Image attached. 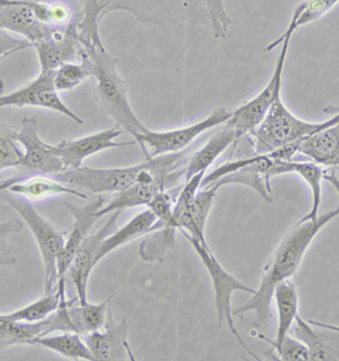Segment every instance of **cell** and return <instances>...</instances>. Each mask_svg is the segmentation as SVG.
I'll return each instance as SVG.
<instances>
[{
    "mask_svg": "<svg viewBox=\"0 0 339 361\" xmlns=\"http://www.w3.org/2000/svg\"><path fill=\"white\" fill-rule=\"evenodd\" d=\"M156 221H157V216L154 214L151 209H147L136 214L125 226L116 229L113 233L104 239L101 250H99V255H97V262L104 259L111 251L130 243L134 239L152 233Z\"/></svg>",
    "mask_w": 339,
    "mask_h": 361,
    "instance_id": "25",
    "label": "cell"
},
{
    "mask_svg": "<svg viewBox=\"0 0 339 361\" xmlns=\"http://www.w3.org/2000/svg\"><path fill=\"white\" fill-rule=\"evenodd\" d=\"M180 233L191 243L197 255L201 258L202 264L209 273L212 283V289L214 293V304H216V314H218V328L221 329L223 323L228 324L229 331L235 336L238 343L245 348L249 355L255 360H260V358L251 351L242 336L239 334L238 329L234 324L233 309L231 307V297L236 291L249 293L254 294L256 289L247 286L244 283L239 281L238 278L228 272L221 263L216 259V256L211 252L209 246L204 245L199 240L192 238L186 231L180 229Z\"/></svg>",
    "mask_w": 339,
    "mask_h": 361,
    "instance_id": "6",
    "label": "cell"
},
{
    "mask_svg": "<svg viewBox=\"0 0 339 361\" xmlns=\"http://www.w3.org/2000/svg\"><path fill=\"white\" fill-rule=\"evenodd\" d=\"M236 133L228 123H224L218 133L214 134L206 145L190 156L186 169H185V182L192 179L194 176L207 172L209 167L214 164L219 155L235 142Z\"/></svg>",
    "mask_w": 339,
    "mask_h": 361,
    "instance_id": "23",
    "label": "cell"
},
{
    "mask_svg": "<svg viewBox=\"0 0 339 361\" xmlns=\"http://www.w3.org/2000/svg\"><path fill=\"white\" fill-rule=\"evenodd\" d=\"M270 158L269 165L266 169V177L271 180V178L276 176L290 174V173H296L301 176L302 179L306 180L307 185L311 188L312 197H313V204H312L311 211L306 214L297 223H304V221H314L319 216V207L321 204V180H323L324 169L323 166L316 164L313 162H297V161H282L276 160Z\"/></svg>",
    "mask_w": 339,
    "mask_h": 361,
    "instance_id": "20",
    "label": "cell"
},
{
    "mask_svg": "<svg viewBox=\"0 0 339 361\" xmlns=\"http://www.w3.org/2000/svg\"><path fill=\"white\" fill-rule=\"evenodd\" d=\"M271 360L282 361H309V350L301 341L288 335L279 345L272 346Z\"/></svg>",
    "mask_w": 339,
    "mask_h": 361,
    "instance_id": "34",
    "label": "cell"
},
{
    "mask_svg": "<svg viewBox=\"0 0 339 361\" xmlns=\"http://www.w3.org/2000/svg\"><path fill=\"white\" fill-rule=\"evenodd\" d=\"M291 39L292 37H286L283 40L281 52H280L277 63H276L274 73H273L270 82H268L264 89L261 90L254 99L233 111V116L228 123L235 130L238 139L242 137L246 134L252 133L259 126L261 121L264 119L266 114L269 111L276 97L278 94H281L283 72H284L285 63H286L288 50H289Z\"/></svg>",
    "mask_w": 339,
    "mask_h": 361,
    "instance_id": "12",
    "label": "cell"
},
{
    "mask_svg": "<svg viewBox=\"0 0 339 361\" xmlns=\"http://www.w3.org/2000/svg\"><path fill=\"white\" fill-rule=\"evenodd\" d=\"M82 11L79 14L80 43L90 44L97 48H106L99 35V23L102 17L101 0H79Z\"/></svg>",
    "mask_w": 339,
    "mask_h": 361,
    "instance_id": "31",
    "label": "cell"
},
{
    "mask_svg": "<svg viewBox=\"0 0 339 361\" xmlns=\"http://www.w3.org/2000/svg\"><path fill=\"white\" fill-rule=\"evenodd\" d=\"M323 111L326 112V114H333V116H334V114H339V106H329L328 107H326V109H323Z\"/></svg>",
    "mask_w": 339,
    "mask_h": 361,
    "instance_id": "38",
    "label": "cell"
},
{
    "mask_svg": "<svg viewBox=\"0 0 339 361\" xmlns=\"http://www.w3.org/2000/svg\"><path fill=\"white\" fill-rule=\"evenodd\" d=\"M16 131L17 129L0 123V172L11 168L16 169L20 164L23 153L17 147Z\"/></svg>",
    "mask_w": 339,
    "mask_h": 361,
    "instance_id": "33",
    "label": "cell"
},
{
    "mask_svg": "<svg viewBox=\"0 0 339 361\" xmlns=\"http://www.w3.org/2000/svg\"><path fill=\"white\" fill-rule=\"evenodd\" d=\"M290 333L307 346L309 361H339V326L307 322L297 314Z\"/></svg>",
    "mask_w": 339,
    "mask_h": 361,
    "instance_id": "19",
    "label": "cell"
},
{
    "mask_svg": "<svg viewBox=\"0 0 339 361\" xmlns=\"http://www.w3.org/2000/svg\"><path fill=\"white\" fill-rule=\"evenodd\" d=\"M6 106H36L57 111L75 123L82 124L80 117L66 106L53 84V72H40L32 82L21 89L4 94V82L0 80V109Z\"/></svg>",
    "mask_w": 339,
    "mask_h": 361,
    "instance_id": "13",
    "label": "cell"
},
{
    "mask_svg": "<svg viewBox=\"0 0 339 361\" xmlns=\"http://www.w3.org/2000/svg\"><path fill=\"white\" fill-rule=\"evenodd\" d=\"M123 130L121 126L90 134L85 137L75 140H65L63 142L52 145L53 150L60 157L66 169H77L84 165V161L90 156L97 154L107 149L121 147V146L133 145L136 141L128 142H116Z\"/></svg>",
    "mask_w": 339,
    "mask_h": 361,
    "instance_id": "18",
    "label": "cell"
},
{
    "mask_svg": "<svg viewBox=\"0 0 339 361\" xmlns=\"http://www.w3.org/2000/svg\"><path fill=\"white\" fill-rule=\"evenodd\" d=\"M339 216V204L328 213L319 214L314 221L297 223L288 231L277 246L269 260L263 268L262 277L258 289L242 306L234 310L233 316L242 317L254 312L252 326L260 328L271 318V304L275 288L285 281L292 279L297 274L302 259L314 238L321 228Z\"/></svg>",
    "mask_w": 339,
    "mask_h": 361,
    "instance_id": "1",
    "label": "cell"
},
{
    "mask_svg": "<svg viewBox=\"0 0 339 361\" xmlns=\"http://www.w3.org/2000/svg\"><path fill=\"white\" fill-rule=\"evenodd\" d=\"M102 17L112 11H123L144 23L165 26L169 24H202L211 28L218 39L226 37L233 24L223 0H101Z\"/></svg>",
    "mask_w": 339,
    "mask_h": 361,
    "instance_id": "2",
    "label": "cell"
},
{
    "mask_svg": "<svg viewBox=\"0 0 339 361\" xmlns=\"http://www.w3.org/2000/svg\"><path fill=\"white\" fill-rule=\"evenodd\" d=\"M87 78H90L89 71L84 63H66L54 71L53 84L58 92H67L74 90Z\"/></svg>",
    "mask_w": 339,
    "mask_h": 361,
    "instance_id": "32",
    "label": "cell"
},
{
    "mask_svg": "<svg viewBox=\"0 0 339 361\" xmlns=\"http://www.w3.org/2000/svg\"><path fill=\"white\" fill-rule=\"evenodd\" d=\"M233 114V111L226 107H219L206 118L191 126L168 131L147 129L135 141L142 148L146 158L180 152L189 147L202 133L228 123Z\"/></svg>",
    "mask_w": 339,
    "mask_h": 361,
    "instance_id": "9",
    "label": "cell"
},
{
    "mask_svg": "<svg viewBox=\"0 0 339 361\" xmlns=\"http://www.w3.org/2000/svg\"><path fill=\"white\" fill-rule=\"evenodd\" d=\"M297 153L323 167H339V121L304 139Z\"/></svg>",
    "mask_w": 339,
    "mask_h": 361,
    "instance_id": "22",
    "label": "cell"
},
{
    "mask_svg": "<svg viewBox=\"0 0 339 361\" xmlns=\"http://www.w3.org/2000/svg\"><path fill=\"white\" fill-rule=\"evenodd\" d=\"M146 166V159L139 164L107 169H97L82 165L77 169H66L54 178L63 184L82 188L94 194H116L133 185Z\"/></svg>",
    "mask_w": 339,
    "mask_h": 361,
    "instance_id": "10",
    "label": "cell"
},
{
    "mask_svg": "<svg viewBox=\"0 0 339 361\" xmlns=\"http://www.w3.org/2000/svg\"><path fill=\"white\" fill-rule=\"evenodd\" d=\"M17 143L24 148L20 164L16 173L8 179L0 182V192L7 191L12 184L30 176L41 174L56 177L65 170L60 157L53 150L52 145L44 142L39 134V126L35 117L22 119L20 128L16 134Z\"/></svg>",
    "mask_w": 339,
    "mask_h": 361,
    "instance_id": "7",
    "label": "cell"
},
{
    "mask_svg": "<svg viewBox=\"0 0 339 361\" xmlns=\"http://www.w3.org/2000/svg\"><path fill=\"white\" fill-rule=\"evenodd\" d=\"M79 57L87 66L90 78L96 82L97 99L102 111L134 138L138 139L147 128L136 116L129 102L128 87L117 71L118 59L97 48L80 43Z\"/></svg>",
    "mask_w": 339,
    "mask_h": 361,
    "instance_id": "3",
    "label": "cell"
},
{
    "mask_svg": "<svg viewBox=\"0 0 339 361\" xmlns=\"http://www.w3.org/2000/svg\"><path fill=\"white\" fill-rule=\"evenodd\" d=\"M338 196H339V188H338Z\"/></svg>",
    "mask_w": 339,
    "mask_h": 361,
    "instance_id": "41",
    "label": "cell"
},
{
    "mask_svg": "<svg viewBox=\"0 0 339 361\" xmlns=\"http://www.w3.org/2000/svg\"><path fill=\"white\" fill-rule=\"evenodd\" d=\"M338 2L339 0H304L301 4H297L286 31L277 40L271 43L266 48V51L270 52L273 49L281 45L285 38L292 37V34L296 32L300 27L319 20Z\"/></svg>",
    "mask_w": 339,
    "mask_h": 361,
    "instance_id": "27",
    "label": "cell"
},
{
    "mask_svg": "<svg viewBox=\"0 0 339 361\" xmlns=\"http://www.w3.org/2000/svg\"><path fill=\"white\" fill-rule=\"evenodd\" d=\"M177 228L165 226L147 234V238L141 241L139 246V255L146 262L162 263L166 255L175 245Z\"/></svg>",
    "mask_w": 339,
    "mask_h": 361,
    "instance_id": "30",
    "label": "cell"
},
{
    "mask_svg": "<svg viewBox=\"0 0 339 361\" xmlns=\"http://www.w3.org/2000/svg\"><path fill=\"white\" fill-rule=\"evenodd\" d=\"M27 48H33L32 44L25 39L13 37L7 31L0 29V61Z\"/></svg>",
    "mask_w": 339,
    "mask_h": 361,
    "instance_id": "35",
    "label": "cell"
},
{
    "mask_svg": "<svg viewBox=\"0 0 339 361\" xmlns=\"http://www.w3.org/2000/svg\"><path fill=\"white\" fill-rule=\"evenodd\" d=\"M2 199L16 213L20 214L35 238L42 256L45 294L56 291L58 282V258L64 247L68 231L57 228L55 224L41 216L32 202L25 197L6 194L2 196Z\"/></svg>",
    "mask_w": 339,
    "mask_h": 361,
    "instance_id": "5",
    "label": "cell"
},
{
    "mask_svg": "<svg viewBox=\"0 0 339 361\" xmlns=\"http://www.w3.org/2000/svg\"><path fill=\"white\" fill-rule=\"evenodd\" d=\"M333 170L334 174H335L336 177L339 179V167L338 168H331Z\"/></svg>",
    "mask_w": 339,
    "mask_h": 361,
    "instance_id": "39",
    "label": "cell"
},
{
    "mask_svg": "<svg viewBox=\"0 0 339 361\" xmlns=\"http://www.w3.org/2000/svg\"><path fill=\"white\" fill-rule=\"evenodd\" d=\"M106 197L99 195L92 202L84 207H78L64 202L65 207L72 214L73 226L68 231L64 247L58 258V282L56 288H66V274L69 269L70 262L74 259L75 253L85 238L90 234L94 224L99 221L97 212L106 204Z\"/></svg>",
    "mask_w": 339,
    "mask_h": 361,
    "instance_id": "14",
    "label": "cell"
},
{
    "mask_svg": "<svg viewBox=\"0 0 339 361\" xmlns=\"http://www.w3.org/2000/svg\"><path fill=\"white\" fill-rule=\"evenodd\" d=\"M78 24L79 18H75L64 29L56 28L47 38L34 44L40 72H54L60 66L73 62L79 56L80 40Z\"/></svg>",
    "mask_w": 339,
    "mask_h": 361,
    "instance_id": "17",
    "label": "cell"
},
{
    "mask_svg": "<svg viewBox=\"0 0 339 361\" xmlns=\"http://www.w3.org/2000/svg\"><path fill=\"white\" fill-rule=\"evenodd\" d=\"M4 321V319H2L1 314H0V322Z\"/></svg>",
    "mask_w": 339,
    "mask_h": 361,
    "instance_id": "40",
    "label": "cell"
},
{
    "mask_svg": "<svg viewBox=\"0 0 339 361\" xmlns=\"http://www.w3.org/2000/svg\"><path fill=\"white\" fill-rule=\"evenodd\" d=\"M16 264V257L11 250L0 252V266L11 267Z\"/></svg>",
    "mask_w": 339,
    "mask_h": 361,
    "instance_id": "37",
    "label": "cell"
},
{
    "mask_svg": "<svg viewBox=\"0 0 339 361\" xmlns=\"http://www.w3.org/2000/svg\"><path fill=\"white\" fill-rule=\"evenodd\" d=\"M96 361L135 360L128 343V319L119 323L109 310L102 329L82 336Z\"/></svg>",
    "mask_w": 339,
    "mask_h": 361,
    "instance_id": "16",
    "label": "cell"
},
{
    "mask_svg": "<svg viewBox=\"0 0 339 361\" xmlns=\"http://www.w3.org/2000/svg\"><path fill=\"white\" fill-rule=\"evenodd\" d=\"M23 226V223L19 219H12V221L0 223V252L9 250L8 245H7L8 238L13 234L20 233Z\"/></svg>",
    "mask_w": 339,
    "mask_h": 361,
    "instance_id": "36",
    "label": "cell"
},
{
    "mask_svg": "<svg viewBox=\"0 0 339 361\" xmlns=\"http://www.w3.org/2000/svg\"><path fill=\"white\" fill-rule=\"evenodd\" d=\"M57 28L51 23V6L34 0H0V29L18 34L32 45Z\"/></svg>",
    "mask_w": 339,
    "mask_h": 361,
    "instance_id": "8",
    "label": "cell"
},
{
    "mask_svg": "<svg viewBox=\"0 0 339 361\" xmlns=\"http://www.w3.org/2000/svg\"><path fill=\"white\" fill-rule=\"evenodd\" d=\"M9 191L29 200L41 201L58 195H73V196L87 199L84 192L66 186L62 182L50 176L36 174L14 183L8 188Z\"/></svg>",
    "mask_w": 339,
    "mask_h": 361,
    "instance_id": "24",
    "label": "cell"
},
{
    "mask_svg": "<svg viewBox=\"0 0 339 361\" xmlns=\"http://www.w3.org/2000/svg\"><path fill=\"white\" fill-rule=\"evenodd\" d=\"M66 294V289H56V291L45 294V296L36 300L33 303L27 305L23 308L1 314L2 319L11 322H25V323H37L44 321L56 312L60 306L61 298Z\"/></svg>",
    "mask_w": 339,
    "mask_h": 361,
    "instance_id": "29",
    "label": "cell"
},
{
    "mask_svg": "<svg viewBox=\"0 0 339 361\" xmlns=\"http://www.w3.org/2000/svg\"><path fill=\"white\" fill-rule=\"evenodd\" d=\"M48 335V318L37 323L0 322V350L11 346L29 345L40 336Z\"/></svg>",
    "mask_w": 339,
    "mask_h": 361,
    "instance_id": "26",
    "label": "cell"
},
{
    "mask_svg": "<svg viewBox=\"0 0 339 361\" xmlns=\"http://www.w3.org/2000/svg\"><path fill=\"white\" fill-rule=\"evenodd\" d=\"M114 294L99 304H80L78 298L67 300L66 294L61 298L60 306L48 317V335L55 331L75 333L85 336L102 329L106 322L109 303Z\"/></svg>",
    "mask_w": 339,
    "mask_h": 361,
    "instance_id": "11",
    "label": "cell"
},
{
    "mask_svg": "<svg viewBox=\"0 0 339 361\" xmlns=\"http://www.w3.org/2000/svg\"><path fill=\"white\" fill-rule=\"evenodd\" d=\"M121 211L113 212L107 223L99 228L97 233H90L84 243L80 246L74 259L70 262L66 278H69L74 285L75 294L80 304L87 302V284L90 273L97 264V255L102 243L107 236L111 235L117 229V219L121 216Z\"/></svg>",
    "mask_w": 339,
    "mask_h": 361,
    "instance_id": "15",
    "label": "cell"
},
{
    "mask_svg": "<svg viewBox=\"0 0 339 361\" xmlns=\"http://www.w3.org/2000/svg\"><path fill=\"white\" fill-rule=\"evenodd\" d=\"M339 114L323 123H309L292 114L278 94L259 126L250 133L256 154L265 155L294 142L304 141L313 134L338 123Z\"/></svg>",
    "mask_w": 339,
    "mask_h": 361,
    "instance_id": "4",
    "label": "cell"
},
{
    "mask_svg": "<svg viewBox=\"0 0 339 361\" xmlns=\"http://www.w3.org/2000/svg\"><path fill=\"white\" fill-rule=\"evenodd\" d=\"M32 345L47 348L72 360L94 361L84 338L78 334L63 333L62 335L40 336L33 341Z\"/></svg>",
    "mask_w": 339,
    "mask_h": 361,
    "instance_id": "28",
    "label": "cell"
},
{
    "mask_svg": "<svg viewBox=\"0 0 339 361\" xmlns=\"http://www.w3.org/2000/svg\"><path fill=\"white\" fill-rule=\"evenodd\" d=\"M273 299H275L278 311V329L275 340H271L262 334L258 335L260 340L271 346L279 345L291 331L299 311V293L296 283L292 279L285 280L275 288Z\"/></svg>",
    "mask_w": 339,
    "mask_h": 361,
    "instance_id": "21",
    "label": "cell"
}]
</instances>
